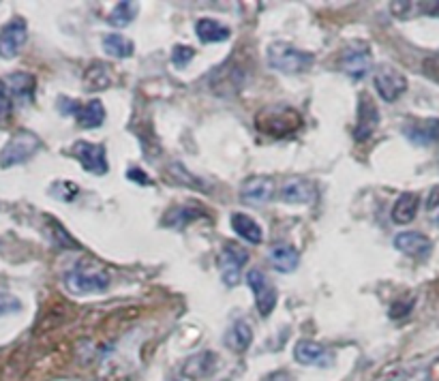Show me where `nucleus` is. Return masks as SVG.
<instances>
[{"label": "nucleus", "mask_w": 439, "mask_h": 381, "mask_svg": "<svg viewBox=\"0 0 439 381\" xmlns=\"http://www.w3.org/2000/svg\"><path fill=\"white\" fill-rule=\"evenodd\" d=\"M255 127L259 133H264L268 137L283 140V137H289L305 127V118H302V114L296 108L268 106V108L259 110V114L255 116Z\"/></svg>", "instance_id": "obj_1"}, {"label": "nucleus", "mask_w": 439, "mask_h": 381, "mask_svg": "<svg viewBox=\"0 0 439 381\" xmlns=\"http://www.w3.org/2000/svg\"><path fill=\"white\" fill-rule=\"evenodd\" d=\"M266 60H268V66L275 69L279 73L300 76V73H307L313 66L315 56L311 52L294 48L292 43L275 41L266 48Z\"/></svg>", "instance_id": "obj_2"}, {"label": "nucleus", "mask_w": 439, "mask_h": 381, "mask_svg": "<svg viewBox=\"0 0 439 381\" xmlns=\"http://www.w3.org/2000/svg\"><path fill=\"white\" fill-rule=\"evenodd\" d=\"M110 287V274L94 264H75L66 274V289L78 296L103 294Z\"/></svg>", "instance_id": "obj_3"}, {"label": "nucleus", "mask_w": 439, "mask_h": 381, "mask_svg": "<svg viewBox=\"0 0 439 381\" xmlns=\"http://www.w3.org/2000/svg\"><path fill=\"white\" fill-rule=\"evenodd\" d=\"M41 148V140L30 131H17L0 150V167H13L32 159Z\"/></svg>", "instance_id": "obj_4"}, {"label": "nucleus", "mask_w": 439, "mask_h": 381, "mask_svg": "<svg viewBox=\"0 0 439 381\" xmlns=\"http://www.w3.org/2000/svg\"><path fill=\"white\" fill-rule=\"evenodd\" d=\"M370 69H373V52H370V48L366 43L358 41V43H352L343 50L341 71L347 78L360 82L370 73Z\"/></svg>", "instance_id": "obj_5"}, {"label": "nucleus", "mask_w": 439, "mask_h": 381, "mask_svg": "<svg viewBox=\"0 0 439 381\" xmlns=\"http://www.w3.org/2000/svg\"><path fill=\"white\" fill-rule=\"evenodd\" d=\"M356 127H354V140L356 142H366L368 137H373V133L380 127V110L377 103L373 101L368 92H360L358 96V110H356Z\"/></svg>", "instance_id": "obj_6"}, {"label": "nucleus", "mask_w": 439, "mask_h": 381, "mask_svg": "<svg viewBox=\"0 0 439 381\" xmlns=\"http://www.w3.org/2000/svg\"><path fill=\"white\" fill-rule=\"evenodd\" d=\"M249 261V251L236 242H227L219 255V270H221V279L227 287L238 285L240 281V272L243 266Z\"/></svg>", "instance_id": "obj_7"}, {"label": "nucleus", "mask_w": 439, "mask_h": 381, "mask_svg": "<svg viewBox=\"0 0 439 381\" xmlns=\"http://www.w3.org/2000/svg\"><path fill=\"white\" fill-rule=\"evenodd\" d=\"M247 283H249V287H251V292L255 296V306L259 310V315L261 317H270V313H273L275 306H277V298H279L277 296V287L270 283L266 279V274L261 270H257V268L247 272Z\"/></svg>", "instance_id": "obj_8"}, {"label": "nucleus", "mask_w": 439, "mask_h": 381, "mask_svg": "<svg viewBox=\"0 0 439 381\" xmlns=\"http://www.w3.org/2000/svg\"><path fill=\"white\" fill-rule=\"evenodd\" d=\"M71 154L80 161V165L88 171V174H94V176H103L108 174V152L101 144H92V142H75L71 146Z\"/></svg>", "instance_id": "obj_9"}, {"label": "nucleus", "mask_w": 439, "mask_h": 381, "mask_svg": "<svg viewBox=\"0 0 439 381\" xmlns=\"http://www.w3.org/2000/svg\"><path fill=\"white\" fill-rule=\"evenodd\" d=\"M373 86L384 101L392 103L408 90V78H405L398 69H394L390 64H382V66H377V71L373 76Z\"/></svg>", "instance_id": "obj_10"}, {"label": "nucleus", "mask_w": 439, "mask_h": 381, "mask_svg": "<svg viewBox=\"0 0 439 381\" xmlns=\"http://www.w3.org/2000/svg\"><path fill=\"white\" fill-rule=\"evenodd\" d=\"M28 39V26L22 17L11 20L0 30V58H15Z\"/></svg>", "instance_id": "obj_11"}, {"label": "nucleus", "mask_w": 439, "mask_h": 381, "mask_svg": "<svg viewBox=\"0 0 439 381\" xmlns=\"http://www.w3.org/2000/svg\"><path fill=\"white\" fill-rule=\"evenodd\" d=\"M403 133L416 146H431L439 142V118L410 120L403 127Z\"/></svg>", "instance_id": "obj_12"}, {"label": "nucleus", "mask_w": 439, "mask_h": 381, "mask_svg": "<svg viewBox=\"0 0 439 381\" xmlns=\"http://www.w3.org/2000/svg\"><path fill=\"white\" fill-rule=\"evenodd\" d=\"M279 197L285 203H313L317 197V189L307 178H289L281 185Z\"/></svg>", "instance_id": "obj_13"}, {"label": "nucleus", "mask_w": 439, "mask_h": 381, "mask_svg": "<svg viewBox=\"0 0 439 381\" xmlns=\"http://www.w3.org/2000/svg\"><path fill=\"white\" fill-rule=\"evenodd\" d=\"M275 193V182L268 176H253L249 180H245L243 189H240V199L249 206H261L266 201H270Z\"/></svg>", "instance_id": "obj_14"}, {"label": "nucleus", "mask_w": 439, "mask_h": 381, "mask_svg": "<svg viewBox=\"0 0 439 381\" xmlns=\"http://www.w3.org/2000/svg\"><path fill=\"white\" fill-rule=\"evenodd\" d=\"M394 249L410 257H426L433 251V242L418 231H401L394 236Z\"/></svg>", "instance_id": "obj_15"}, {"label": "nucleus", "mask_w": 439, "mask_h": 381, "mask_svg": "<svg viewBox=\"0 0 439 381\" xmlns=\"http://www.w3.org/2000/svg\"><path fill=\"white\" fill-rule=\"evenodd\" d=\"M294 358L302 366H322V364L330 362L328 350L313 340H298L294 347Z\"/></svg>", "instance_id": "obj_16"}, {"label": "nucleus", "mask_w": 439, "mask_h": 381, "mask_svg": "<svg viewBox=\"0 0 439 381\" xmlns=\"http://www.w3.org/2000/svg\"><path fill=\"white\" fill-rule=\"evenodd\" d=\"M195 34L197 39L204 43V45H210V43H219V41H227L229 39V28L217 20H210V17H201L197 20L195 24Z\"/></svg>", "instance_id": "obj_17"}, {"label": "nucleus", "mask_w": 439, "mask_h": 381, "mask_svg": "<svg viewBox=\"0 0 439 381\" xmlns=\"http://www.w3.org/2000/svg\"><path fill=\"white\" fill-rule=\"evenodd\" d=\"M418 206H420V197L416 193H403L398 195V199L392 206V221L398 225H408L416 219L418 215Z\"/></svg>", "instance_id": "obj_18"}, {"label": "nucleus", "mask_w": 439, "mask_h": 381, "mask_svg": "<svg viewBox=\"0 0 439 381\" xmlns=\"http://www.w3.org/2000/svg\"><path fill=\"white\" fill-rule=\"evenodd\" d=\"M231 229L238 233L243 240L251 242V245H261V240H264V229L259 227V223L253 221L245 213H233L231 215Z\"/></svg>", "instance_id": "obj_19"}, {"label": "nucleus", "mask_w": 439, "mask_h": 381, "mask_svg": "<svg viewBox=\"0 0 439 381\" xmlns=\"http://www.w3.org/2000/svg\"><path fill=\"white\" fill-rule=\"evenodd\" d=\"M215 366H217V358L213 352H204V354H197L193 358H189L182 366V375L191 377V379H204L208 375L215 373Z\"/></svg>", "instance_id": "obj_20"}, {"label": "nucleus", "mask_w": 439, "mask_h": 381, "mask_svg": "<svg viewBox=\"0 0 439 381\" xmlns=\"http://www.w3.org/2000/svg\"><path fill=\"white\" fill-rule=\"evenodd\" d=\"M251 340H253V330H251V326L247 324V322H236V324H231V328L227 330V334H225V345L231 350V352H236V354H243V352H247L249 350V345H251Z\"/></svg>", "instance_id": "obj_21"}, {"label": "nucleus", "mask_w": 439, "mask_h": 381, "mask_svg": "<svg viewBox=\"0 0 439 381\" xmlns=\"http://www.w3.org/2000/svg\"><path fill=\"white\" fill-rule=\"evenodd\" d=\"M9 92L11 99H17L20 103H30L32 96H35V88H37V80L35 76H30L26 71H17L9 78Z\"/></svg>", "instance_id": "obj_22"}, {"label": "nucleus", "mask_w": 439, "mask_h": 381, "mask_svg": "<svg viewBox=\"0 0 439 381\" xmlns=\"http://www.w3.org/2000/svg\"><path fill=\"white\" fill-rule=\"evenodd\" d=\"M268 259L279 272H294L300 264V253L289 245H277L268 251Z\"/></svg>", "instance_id": "obj_23"}, {"label": "nucleus", "mask_w": 439, "mask_h": 381, "mask_svg": "<svg viewBox=\"0 0 439 381\" xmlns=\"http://www.w3.org/2000/svg\"><path fill=\"white\" fill-rule=\"evenodd\" d=\"M75 118L82 129H96L106 122V106L99 99H92L84 108H80Z\"/></svg>", "instance_id": "obj_24"}, {"label": "nucleus", "mask_w": 439, "mask_h": 381, "mask_svg": "<svg viewBox=\"0 0 439 381\" xmlns=\"http://www.w3.org/2000/svg\"><path fill=\"white\" fill-rule=\"evenodd\" d=\"M103 52H106L110 58L122 60V58L133 56L135 43H133L131 39H127L124 34H120V32H110V34H106V37H103Z\"/></svg>", "instance_id": "obj_25"}, {"label": "nucleus", "mask_w": 439, "mask_h": 381, "mask_svg": "<svg viewBox=\"0 0 439 381\" xmlns=\"http://www.w3.org/2000/svg\"><path fill=\"white\" fill-rule=\"evenodd\" d=\"M201 217V210H197V208H191V206H176L172 208V210L165 213V219H163V225L165 227H185L189 225L191 221L199 219Z\"/></svg>", "instance_id": "obj_26"}, {"label": "nucleus", "mask_w": 439, "mask_h": 381, "mask_svg": "<svg viewBox=\"0 0 439 381\" xmlns=\"http://www.w3.org/2000/svg\"><path fill=\"white\" fill-rule=\"evenodd\" d=\"M135 17H138V5H133V3H127V0H122V3H118L114 7V11L110 13L108 22L110 26L114 28H124L129 26Z\"/></svg>", "instance_id": "obj_27"}, {"label": "nucleus", "mask_w": 439, "mask_h": 381, "mask_svg": "<svg viewBox=\"0 0 439 381\" xmlns=\"http://www.w3.org/2000/svg\"><path fill=\"white\" fill-rule=\"evenodd\" d=\"M50 195H54L60 201H73L80 195V187L71 180H58V182L52 185Z\"/></svg>", "instance_id": "obj_28"}, {"label": "nucleus", "mask_w": 439, "mask_h": 381, "mask_svg": "<svg viewBox=\"0 0 439 381\" xmlns=\"http://www.w3.org/2000/svg\"><path fill=\"white\" fill-rule=\"evenodd\" d=\"M11 110H13V99H11V92L7 88V84L0 80V122L9 120L11 116Z\"/></svg>", "instance_id": "obj_29"}, {"label": "nucleus", "mask_w": 439, "mask_h": 381, "mask_svg": "<svg viewBox=\"0 0 439 381\" xmlns=\"http://www.w3.org/2000/svg\"><path fill=\"white\" fill-rule=\"evenodd\" d=\"M22 308V302L11 296L9 292L0 289V317L3 315H11V313H17V310Z\"/></svg>", "instance_id": "obj_30"}, {"label": "nucleus", "mask_w": 439, "mask_h": 381, "mask_svg": "<svg viewBox=\"0 0 439 381\" xmlns=\"http://www.w3.org/2000/svg\"><path fill=\"white\" fill-rule=\"evenodd\" d=\"M193 58H195V50L189 48V45H176L172 50V62H174L176 69H185Z\"/></svg>", "instance_id": "obj_31"}, {"label": "nucleus", "mask_w": 439, "mask_h": 381, "mask_svg": "<svg viewBox=\"0 0 439 381\" xmlns=\"http://www.w3.org/2000/svg\"><path fill=\"white\" fill-rule=\"evenodd\" d=\"M56 108H58V112L64 114V116H78V112H80L82 106H80L78 101L69 99V96H60L58 103H56Z\"/></svg>", "instance_id": "obj_32"}, {"label": "nucleus", "mask_w": 439, "mask_h": 381, "mask_svg": "<svg viewBox=\"0 0 439 381\" xmlns=\"http://www.w3.org/2000/svg\"><path fill=\"white\" fill-rule=\"evenodd\" d=\"M424 73L439 84V52L424 60Z\"/></svg>", "instance_id": "obj_33"}, {"label": "nucleus", "mask_w": 439, "mask_h": 381, "mask_svg": "<svg viewBox=\"0 0 439 381\" xmlns=\"http://www.w3.org/2000/svg\"><path fill=\"white\" fill-rule=\"evenodd\" d=\"M426 210H429L431 219H433L435 223H439V187L431 193L429 203H426Z\"/></svg>", "instance_id": "obj_34"}, {"label": "nucleus", "mask_w": 439, "mask_h": 381, "mask_svg": "<svg viewBox=\"0 0 439 381\" xmlns=\"http://www.w3.org/2000/svg\"><path fill=\"white\" fill-rule=\"evenodd\" d=\"M127 178H129V180H133V182H138V185H142V187L152 185V180L144 174V171H142L140 167H133V169H129V171H127Z\"/></svg>", "instance_id": "obj_35"}, {"label": "nucleus", "mask_w": 439, "mask_h": 381, "mask_svg": "<svg viewBox=\"0 0 439 381\" xmlns=\"http://www.w3.org/2000/svg\"><path fill=\"white\" fill-rule=\"evenodd\" d=\"M418 5H420V15L439 17V3H418Z\"/></svg>", "instance_id": "obj_36"}, {"label": "nucleus", "mask_w": 439, "mask_h": 381, "mask_svg": "<svg viewBox=\"0 0 439 381\" xmlns=\"http://www.w3.org/2000/svg\"><path fill=\"white\" fill-rule=\"evenodd\" d=\"M264 381H292V377H289L285 371H277V373H273V375H268Z\"/></svg>", "instance_id": "obj_37"}]
</instances>
